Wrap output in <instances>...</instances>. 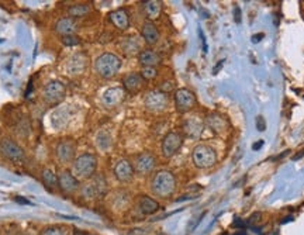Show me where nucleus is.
I'll return each mask as SVG.
<instances>
[{
	"label": "nucleus",
	"instance_id": "obj_24",
	"mask_svg": "<svg viewBox=\"0 0 304 235\" xmlns=\"http://www.w3.org/2000/svg\"><path fill=\"white\" fill-rule=\"evenodd\" d=\"M206 124H207V127L214 131V133L221 134L226 131L227 128V121L219 114H210L207 117V120H206Z\"/></svg>",
	"mask_w": 304,
	"mask_h": 235
},
{
	"label": "nucleus",
	"instance_id": "obj_1",
	"mask_svg": "<svg viewBox=\"0 0 304 235\" xmlns=\"http://www.w3.org/2000/svg\"><path fill=\"white\" fill-rule=\"evenodd\" d=\"M152 191L159 197H169L176 189V179L169 171H159L152 179Z\"/></svg>",
	"mask_w": 304,
	"mask_h": 235
},
{
	"label": "nucleus",
	"instance_id": "obj_8",
	"mask_svg": "<svg viewBox=\"0 0 304 235\" xmlns=\"http://www.w3.org/2000/svg\"><path fill=\"white\" fill-rule=\"evenodd\" d=\"M0 152H2V155L5 158L10 159L13 162H20V161L24 159L23 148L17 142L10 140V138H3V140L0 141Z\"/></svg>",
	"mask_w": 304,
	"mask_h": 235
},
{
	"label": "nucleus",
	"instance_id": "obj_26",
	"mask_svg": "<svg viewBox=\"0 0 304 235\" xmlns=\"http://www.w3.org/2000/svg\"><path fill=\"white\" fill-rule=\"evenodd\" d=\"M84 66H86V59L82 54H76L75 57H72V59L68 64V69L71 73H80L83 72Z\"/></svg>",
	"mask_w": 304,
	"mask_h": 235
},
{
	"label": "nucleus",
	"instance_id": "obj_17",
	"mask_svg": "<svg viewBox=\"0 0 304 235\" xmlns=\"http://www.w3.org/2000/svg\"><path fill=\"white\" fill-rule=\"evenodd\" d=\"M109 19H110L111 24L121 31L127 30L129 27V16L125 9H117L114 12H111L109 14Z\"/></svg>",
	"mask_w": 304,
	"mask_h": 235
},
{
	"label": "nucleus",
	"instance_id": "obj_21",
	"mask_svg": "<svg viewBox=\"0 0 304 235\" xmlns=\"http://www.w3.org/2000/svg\"><path fill=\"white\" fill-rule=\"evenodd\" d=\"M138 209L144 216H151L159 210V203L149 196L138 197Z\"/></svg>",
	"mask_w": 304,
	"mask_h": 235
},
{
	"label": "nucleus",
	"instance_id": "obj_4",
	"mask_svg": "<svg viewBox=\"0 0 304 235\" xmlns=\"http://www.w3.org/2000/svg\"><path fill=\"white\" fill-rule=\"evenodd\" d=\"M192 159H193V164L200 169H208L211 166L215 165L217 162V155L211 146L204 145L200 144L193 149L192 152Z\"/></svg>",
	"mask_w": 304,
	"mask_h": 235
},
{
	"label": "nucleus",
	"instance_id": "obj_23",
	"mask_svg": "<svg viewBox=\"0 0 304 235\" xmlns=\"http://www.w3.org/2000/svg\"><path fill=\"white\" fill-rule=\"evenodd\" d=\"M144 13L147 16V19L149 21L158 19L162 13V2L158 0H148V2H144Z\"/></svg>",
	"mask_w": 304,
	"mask_h": 235
},
{
	"label": "nucleus",
	"instance_id": "obj_36",
	"mask_svg": "<svg viewBox=\"0 0 304 235\" xmlns=\"http://www.w3.org/2000/svg\"><path fill=\"white\" fill-rule=\"evenodd\" d=\"M255 37H256V38H253L252 41H253V43H258L259 38L262 40V37H264V34H256V35H255Z\"/></svg>",
	"mask_w": 304,
	"mask_h": 235
},
{
	"label": "nucleus",
	"instance_id": "obj_14",
	"mask_svg": "<svg viewBox=\"0 0 304 235\" xmlns=\"http://www.w3.org/2000/svg\"><path fill=\"white\" fill-rule=\"evenodd\" d=\"M125 99V89L121 86H114L104 92L103 103L107 107H116L121 104Z\"/></svg>",
	"mask_w": 304,
	"mask_h": 235
},
{
	"label": "nucleus",
	"instance_id": "obj_30",
	"mask_svg": "<svg viewBox=\"0 0 304 235\" xmlns=\"http://www.w3.org/2000/svg\"><path fill=\"white\" fill-rule=\"evenodd\" d=\"M156 75H158V70H156V68H152V66H145L141 70V76L144 77V81H152Z\"/></svg>",
	"mask_w": 304,
	"mask_h": 235
},
{
	"label": "nucleus",
	"instance_id": "obj_31",
	"mask_svg": "<svg viewBox=\"0 0 304 235\" xmlns=\"http://www.w3.org/2000/svg\"><path fill=\"white\" fill-rule=\"evenodd\" d=\"M62 43L65 45H68V47H72V45L79 44V38L76 35H66V37L62 38Z\"/></svg>",
	"mask_w": 304,
	"mask_h": 235
},
{
	"label": "nucleus",
	"instance_id": "obj_11",
	"mask_svg": "<svg viewBox=\"0 0 304 235\" xmlns=\"http://www.w3.org/2000/svg\"><path fill=\"white\" fill-rule=\"evenodd\" d=\"M106 191V180L103 176H95L89 183H86L82 189V194L88 199H95Z\"/></svg>",
	"mask_w": 304,
	"mask_h": 235
},
{
	"label": "nucleus",
	"instance_id": "obj_20",
	"mask_svg": "<svg viewBox=\"0 0 304 235\" xmlns=\"http://www.w3.org/2000/svg\"><path fill=\"white\" fill-rule=\"evenodd\" d=\"M141 34H143L144 40L151 45L156 44L158 40H159V30H158V27L155 26L154 21H149V20H147L143 24Z\"/></svg>",
	"mask_w": 304,
	"mask_h": 235
},
{
	"label": "nucleus",
	"instance_id": "obj_25",
	"mask_svg": "<svg viewBox=\"0 0 304 235\" xmlns=\"http://www.w3.org/2000/svg\"><path fill=\"white\" fill-rule=\"evenodd\" d=\"M41 176H42V182L46 184L47 187L50 189L51 191H55L59 189V184H58V175L55 173L51 169H44L42 173H41Z\"/></svg>",
	"mask_w": 304,
	"mask_h": 235
},
{
	"label": "nucleus",
	"instance_id": "obj_12",
	"mask_svg": "<svg viewBox=\"0 0 304 235\" xmlns=\"http://www.w3.org/2000/svg\"><path fill=\"white\" fill-rule=\"evenodd\" d=\"M58 184L59 189L66 193V194H72L79 189V180L69 171H62L58 175Z\"/></svg>",
	"mask_w": 304,
	"mask_h": 235
},
{
	"label": "nucleus",
	"instance_id": "obj_2",
	"mask_svg": "<svg viewBox=\"0 0 304 235\" xmlns=\"http://www.w3.org/2000/svg\"><path fill=\"white\" fill-rule=\"evenodd\" d=\"M97 168V159L92 153H82L73 161L72 175L76 179H91L95 176Z\"/></svg>",
	"mask_w": 304,
	"mask_h": 235
},
{
	"label": "nucleus",
	"instance_id": "obj_9",
	"mask_svg": "<svg viewBox=\"0 0 304 235\" xmlns=\"http://www.w3.org/2000/svg\"><path fill=\"white\" fill-rule=\"evenodd\" d=\"M175 104L179 113H186L196 106V96L192 90L185 88L178 89L175 93Z\"/></svg>",
	"mask_w": 304,
	"mask_h": 235
},
{
	"label": "nucleus",
	"instance_id": "obj_6",
	"mask_svg": "<svg viewBox=\"0 0 304 235\" xmlns=\"http://www.w3.org/2000/svg\"><path fill=\"white\" fill-rule=\"evenodd\" d=\"M168 95L163 93L161 90H152L149 92L148 95L145 96L144 99V104L145 107L148 108L149 111H154V113H161L165 108L168 107Z\"/></svg>",
	"mask_w": 304,
	"mask_h": 235
},
{
	"label": "nucleus",
	"instance_id": "obj_15",
	"mask_svg": "<svg viewBox=\"0 0 304 235\" xmlns=\"http://www.w3.org/2000/svg\"><path fill=\"white\" fill-rule=\"evenodd\" d=\"M203 128H204L203 121L197 120V119H188L183 121V133L192 140H197L200 137Z\"/></svg>",
	"mask_w": 304,
	"mask_h": 235
},
{
	"label": "nucleus",
	"instance_id": "obj_10",
	"mask_svg": "<svg viewBox=\"0 0 304 235\" xmlns=\"http://www.w3.org/2000/svg\"><path fill=\"white\" fill-rule=\"evenodd\" d=\"M75 152H76V142L72 140H62L57 145V158L61 164H68L71 161H75Z\"/></svg>",
	"mask_w": 304,
	"mask_h": 235
},
{
	"label": "nucleus",
	"instance_id": "obj_7",
	"mask_svg": "<svg viewBox=\"0 0 304 235\" xmlns=\"http://www.w3.org/2000/svg\"><path fill=\"white\" fill-rule=\"evenodd\" d=\"M183 144V135L178 131H170L165 135V138L162 141V153L163 156L170 158L173 156Z\"/></svg>",
	"mask_w": 304,
	"mask_h": 235
},
{
	"label": "nucleus",
	"instance_id": "obj_29",
	"mask_svg": "<svg viewBox=\"0 0 304 235\" xmlns=\"http://www.w3.org/2000/svg\"><path fill=\"white\" fill-rule=\"evenodd\" d=\"M123 50L127 54H136L140 50V44L136 38H128L123 43Z\"/></svg>",
	"mask_w": 304,
	"mask_h": 235
},
{
	"label": "nucleus",
	"instance_id": "obj_19",
	"mask_svg": "<svg viewBox=\"0 0 304 235\" xmlns=\"http://www.w3.org/2000/svg\"><path fill=\"white\" fill-rule=\"evenodd\" d=\"M55 31L61 34V35H75V31H76V23L72 17H62L57 21L55 24Z\"/></svg>",
	"mask_w": 304,
	"mask_h": 235
},
{
	"label": "nucleus",
	"instance_id": "obj_37",
	"mask_svg": "<svg viewBox=\"0 0 304 235\" xmlns=\"http://www.w3.org/2000/svg\"><path fill=\"white\" fill-rule=\"evenodd\" d=\"M289 153V151H285V152H282V153H279L278 156H276V159H280V158H285L286 155Z\"/></svg>",
	"mask_w": 304,
	"mask_h": 235
},
{
	"label": "nucleus",
	"instance_id": "obj_18",
	"mask_svg": "<svg viewBox=\"0 0 304 235\" xmlns=\"http://www.w3.org/2000/svg\"><path fill=\"white\" fill-rule=\"evenodd\" d=\"M144 77L141 76V73H128L127 76H124L123 85L124 89L129 92V93H137L144 88Z\"/></svg>",
	"mask_w": 304,
	"mask_h": 235
},
{
	"label": "nucleus",
	"instance_id": "obj_34",
	"mask_svg": "<svg viewBox=\"0 0 304 235\" xmlns=\"http://www.w3.org/2000/svg\"><path fill=\"white\" fill-rule=\"evenodd\" d=\"M303 155H304V149H303V151H301V152H298L297 155H294V156H293V161H297V159L301 158Z\"/></svg>",
	"mask_w": 304,
	"mask_h": 235
},
{
	"label": "nucleus",
	"instance_id": "obj_33",
	"mask_svg": "<svg viewBox=\"0 0 304 235\" xmlns=\"http://www.w3.org/2000/svg\"><path fill=\"white\" fill-rule=\"evenodd\" d=\"M262 145H264V141H258V142H255V144L252 145V149L253 151H258L259 148H260Z\"/></svg>",
	"mask_w": 304,
	"mask_h": 235
},
{
	"label": "nucleus",
	"instance_id": "obj_28",
	"mask_svg": "<svg viewBox=\"0 0 304 235\" xmlns=\"http://www.w3.org/2000/svg\"><path fill=\"white\" fill-rule=\"evenodd\" d=\"M39 235H69V229L65 225H51L42 229V232Z\"/></svg>",
	"mask_w": 304,
	"mask_h": 235
},
{
	"label": "nucleus",
	"instance_id": "obj_16",
	"mask_svg": "<svg viewBox=\"0 0 304 235\" xmlns=\"http://www.w3.org/2000/svg\"><path fill=\"white\" fill-rule=\"evenodd\" d=\"M114 175L120 182H128L134 176V166L127 159H121L114 166Z\"/></svg>",
	"mask_w": 304,
	"mask_h": 235
},
{
	"label": "nucleus",
	"instance_id": "obj_5",
	"mask_svg": "<svg viewBox=\"0 0 304 235\" xmlns=\"http://www.w3.org/2000/svg\"><path fill=\"white\" fill-rule=\"evenodd\" d=\"M65 95H66L65 85L59 81H51L50 83H47L42 89V97L50 104L62 102L65 99Z\"/></svg>",
	"mask_w": 304,
	"mask_h": 235
},
{
	"label": "nucleus",
	"instance_id": "obj_32",
	"mask_svg": "<svg viewBox=\"0 0 304 235\" xmlns=\"http://www.w3.org/2000/svg\"><path fill=\"white\" fill-rule=\"evenodd\" d=\"M256 128H258L259 131H265L266 124H265V120H264V117H262V115H259L258 119H256Z\"/></svg>",
	"mask_w": 304,
	"mask_h": 235
},
{
	"label": "nucleus",
	"instance_id": "obj_3",
	"mask_svg": "<svg viewBox=\"0 0 304 235\" xmlns=\"http://www.w3.org/2000/svg\"><path fill=\"white\" fill-rule=\"evenodd\" d=\"M121 68V59L111 54V52H104L100 57H97L95 61V70L102 77H113Z\"/></svg>",
	"mask_w": 304,
	"mask_h": 235
},
{
	"label": "nucleus",
	"instance_id": "obj_13",
	"mask_svg": "<svg viewBox=\"0 0 304 235\" xmlns=\"http://www.w3.org/2000/svg\"><path fill=\"white\" fill-rule=\"evenodd\" d=\"M156 165V158L151 152H143L137 155L134 162V171L138 173H149Z\"/></svg>",
	"mask_w": 304,
	"mask_h": 235
},
{
	"label": "nucleus",
	"instance_id": "obj_22",
	"mask_svg": "<svg viewBox=\"0 0 304 235\" xmlns=\"http://www.w3.org/2000/svg\"><path fill=\"white\" fill-rule=\"evenodd\" d=\"M138 61L143 65V68H145V66L156 68V65L161 64V57H159V54H156L152 50H144L138 54Z\"/></svg>",
	"mask_w": 304,
	"mask_h": 235
},
{
	"label": "nucleus",
	"instance_id": "obj_35",
	"mask_svg": "<svg viewBox=\"0 0 304 235\" xmlns=\"http://www.w3.org/2000/svg\"><path fill=\"white\" fill-rule=\"evenodd\" d=\"M73 235H89V234H86L84 231H80V229H75V231H73Z\"/></svg>",
	"mask_w": 304,
	"mask_h": 235
},
{
	"label": "nucleus",
	"instance_id": "obj_27",
	"mask_svg": "<svg viewBox=\"0 0 304 235\" xmlns=\"http://www.w3.org/2000/svg\"><path fill=\"white\" fill-rule=\"evenodd\" d=\"M91 5H75V6H71L68 9V14L71 16L72 19L73 17H82V16L91 13Z\"/></svg>",
	"mask_w": 304,
	"mask_h": 235
}]
</instances>
